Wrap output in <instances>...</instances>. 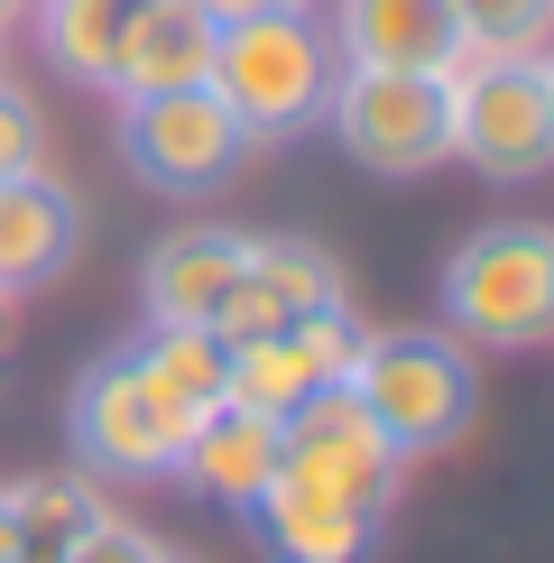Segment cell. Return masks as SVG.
<instances>
[{"mask_svg":"<svg viewBox=\"0 0 554 563\" xmlns=\"http://www.w3.org/2000/svg\"><path fill=\"white\" fill-rule=\"evenodd\" d=\"M434 296H444V333L462 351H536L554 333V231L480 222L472 241H453Z\"/></svg>","mask_w":554,"mask_h":563,"instance_id":"cell-2","label":"cell"},{"mask_svg":"<svg viewBox=\"0 0 554 563\" xmlns=\"http://www.w3.org/2000/svg\"><path fill=\"white\" fill-rule=\"evenodd\" d=\"M130 10L138 0H37V46L56 56V75L111 92V56H121Z\"/></svg>","mask_w":554,"mask_h":563,"instance_id":"cell-17","label":"cell"},{"mask_svg":"<svg viewBox=\"0 0 554 563\" xmlns=\"http://www.w3.org/2000/svg\"><path fill=\"white\" fill-rule=\"evenodd\" d=\"M241 250L250 231L231 222H185L167 241L148 250V268H138V305H148V323H213L231 287H241Z\"/></svg>","mask_w":554,"mask_h":563,"instance_id":"cell-10","label":"cell"},{"mask_svg":"<svg viewBox=\"0 0 554 563\" xmlns=\"http://www.w3.org/2000/svg\"><path fill=\"white\" fill-rule=\"evenodd\" d=\"M157 563H195V554H157Z\"/></svg>","mask_w":554,"mask_h":563,"instance_id":"cell-28","label":"cell"},{"mask_svg":"<svg viewBox=\"0 0 554 563\" xmlns=\"http://www.w3.org/2000/svg\"><path fill=\"white\" fill-rule=\"evenodd\" d=\"M342 388L379 416V434L398 443L407 462L462 443V426H472V407H480V369H472V351H462L444 323H369L352 369H342Z\"/></svg>","mask_w":554,"mask_h":563,"instance_id":"cell-1","label":"cell"},{"mask_svg":"<svg viewBox=\"0 0 554 563\" xmlns=\"http://www.w3.org/2000/svg\"><path fill=\"white\" fill-rule=\"evenodd\" d=\"M453 157L490 185H536L554 167V65L462 56L453 65Z\"/></svg>","mask_w":554,"mask_h":563,"instance_id":"cell-6","label":"cell"},{"mask_svg":"<svg viewBox=\"0 0 554 563\" xmlns=\"http://www.w3.org/2000/svg\"><path fill=\"white\" fill-rule=\"evenodd\" d=\"M250 527H259V545H268L277 563H361L379 518H369V508H352V499H323V489H306V481L277 472L259 499H250Z\"/></svg>","mask_w":554,"mask_h":563,"instance_id":"cell-13","label":"cell"},{"mask_svg":"<svg viewBox=\"0 0 554 563\" xmlns=\"http://www.w3.org/2000/svg\"><path fill=\"white\" fill-rule=\"evenodd\" d=\"M75 260H84V203H75V185H56L46 167L10 176V185H0V287L37 296V287H56Z\"/></svg>","mask_w":554,"mask_h":563,"instance_id":"cell-9","label":"cell"},{"mask_svg":"<svg viewBox=\"0 0 554 563\" xmlns=\"http://www.w3.org/2000/svg\"><path fill=\"white\" fill-rule=\"evenodd\" d=\"M213 75V19L195 0H138L130 29H121V56H111V92H176V84H203Z\"/></svg>","mask_w":554,"mask_h":563,"instance_id":"cell-14","label":"cell"},{"mask_svg":"<svg viewBox=\"0 0 554 563\" xmlns=\"http://www.w3.org/2000/svg\"><path fill=\"white\" fill-rule=\"evenodd\" d=\"M195 416L176 407L167 388L138 369V351H102V361L75 369V388H65V443H75V472L84 481H167L176 472V443Z\"/></svg>","mask_w":554,"mask_h":563,"instance_id":"cell-5","label":"cell"},{"mask_svg":"<svg viewBox=\"0 0 554 563\" xmlns=\"http://www.w3.org/2000/svg\"><path fill=\"white\" fill-rule=\"evenodd\" d=\"M213 29H231V19H268V10H306V0H195Z\"/></svg>","mask_w":554,"mask_h":563,"instance_id":"cell-24","label":"cell"},{"mask_svg":"<svg viewBox=\"0 0 554 563\" xmlns=\"http://www.w3.org/2000/svg\"><path fill=\"white\" fill-rule=\"evenodd\" d=\"M314 388H323V379H314V361H306L287 333L231 342V407H250V416H268V426H287V416L306 407Z\"/></svg>","mask_w":554,"mask_h":563,"instance_id":"cell-18","label":"cell"},{"mask_svg":"<svg viewBox=\"0 0 554 563\" xmlns=\"http://www.w3.org/2000/svg\"><path fill=\"white\" fill-rule=\"evenodd\" d=\"M10 351H19V296L0 287V361H10Z\"/></svg>","mask_w":554,"mask_h":563,"instance_id":"cell-26","label":"cell"},{"mask_svg":"<svg viewBox=\"0 0 554 563\" xmlns=\"http://www.w3.org/2000/svg\"><path fill=\"white\" fill-rule=\"evenodd\" d=\"M167 481H185L195 499L250 508V499H259V489L277 481V426L222 397L213 416H195V426H185V443H176V472H167Z\"/></svg>","mask_w":554,"mask_h":563,"instance_id":"cell-12","label":"cell"},{"mask_svg":"<svg viewBox=\"0 0 554 563\" xmlns=\"http://www.w3.org/2000/svg\"><path fill=\"white\" fill-rule=\"evenodd\" d=\"M361 333H369V323L352 314V305H323V314H296V323H287V342L314 361V379H342L352 351H361Z\"/></svg>","mask_w":554,"mask_h":563,"instance_id":"cell-21","label":"cell"},{"mask_svg":"<svg viewBox=\"0 0 554 563\" xmlns=\"http://www.w3.org/2000/svg\"><path fill=\"white\" fill-rule=\"evenodd\" d=\"M29 167H46V121L19 84H0V185L29 176Z\"/></svg>","mask_w":554,"mask_h":563,"instance_id":"cell-23","label":"cell"},{"mask_svg":"<svg viewBox=\"0 0 554 563\" xmlns=\"http://www.w3.org/2000/svg\"><path fill=\"white\" fill-rule=\"evenodd\" d=\"M0 563H29V536H19V518H10V499H0Z\"/></svg>","mask_w":554,"mask_h":563,"instance_id":"cell-25","label":"cell"},{"mask_svg":"<svg viewBox=\"0 0 554 563\" xmlns=\"http://www.w3.org/2000/svg\"><path fill=\"white\" fill-rule=\"evenodd\" d=\"M241 277L277 305V323L296 314H323V305H352V287H342V260L314 241H296V231H268V241L241 250Z\"/></svg>","mask_w":554,"mask_h":563,"instance_id":"cell-15","label":"cell"},{"mask_svg":"<svg viewBox=\"0 0 554 563\" xmlns=\"http://www.w3.org/2000/svg\"><path fill=\"white\" fill-rule=\"evenodd\" d=\"M342 65H407V75H453L462 29L453 0H333Z\"/></svg>","mask_w":554,"mask_h":563,"instance_id":"cell-11","label":"cell"},{"mask_svg":"<svg viewBox=\"0 0 554 563\" xmlns=\"http://www.w3.org/2000/svg\"><path fill=\"white\" fill-rule=\"evenodd\" d=\"M222 111L241 121L250 148H277V139L323 121V92H333V37L314 29L306 10H268V19H231L213 29V75Z\"/></svg>","mask_w":554,"mask_h":563,"instance_id":"cell-3","label":"cell"},{"mask_svg":"<svg viewBox=\"0 0 554 563\" xmlns=\"http://www.w3.org/2000/svg\"><path fill=\"white\" fill-rule=\"evenodd\" d=\"M19 19H29V0H0V37H10V29H19Z\"/></svg>","mask_w":554,"mask_h":563,"instance_id":"cell-27","label":"cell"},{"mask_svg":"<svg viewBox=\"0 0 554 563\" xmlns=\"http://www.w3.org/2000/svg\"><path fill=\"white\" fill-rule=\"evenodd\" d=\"M121 167L167 203H213L231 195V176L250 167V139L222 111L213 84H176V92H130L121 102Z\"/></svg>","mask_w":554,"mask_h":563,"instance_id":"cell-7","label":"cell"},{"mask_svg":"<svg viewBox=\"0 0 554 563\" xmlns=\"http://www.w3.org/2000/svg\"><path fill=\"white\" fill-rule=\"evenodd\" d=\"M138 369H148L185 416H213L222 397H231V342L213 333V323H148Z\"/></svg>","mask_w":554,"mask_h":563,"instance_id":"cell-16","label":"cell"},{"mask_svg":"<svg viewBox=\"0 0 554 563\" xmlns=\"http://www.w3.org/2000/svg\"><path fill=\"white\" fill-rule=\"evenodd\" d=\"M462 56H545L554 0H453Z\"/></svg>","mask_w":554,"mask_h":563,"instance_id":"cell-20","label":"cell"},{"mask_svg":"<svg viewBox=\"0 0 554 563\" xmlns=\"http://www.w3.org/2000/svg\"><path fill=\"white\" fill-rule=\"evenodd\" d=\"M0 499H10V518H19V536H29V554H37V563H46V554H65L92 518H102V481H84V472L10 481Z\"/></svg>","mask_w":554,"mask_h":563,"instance_id":"cell-19","label":"cell"},{"mask_svg":"<svg viewBox=\"0 0 554 563\" xmlns=\"http://www.w3.org/2000/svg\"><path fill=\"white\" fill-rule=\"evenodd\" d=\"M157 554H167V545H157L148 527H130V518H111V508H102V518H92L75 545L46 554V563H157Z\"/></svg>","mask_w":554,"mask_h":563,"instance_id":"cell-22","label":"cell"},{"mask_svg":"<svg viewBox=\"0 0 554 563\" xmlns=\"http://www.w3.org/2000/svg\"><path fill=\"white\" fill-rule=\"evenodd\" d=\"M323 130L361 176H434L453 157V75H407V65H333Z\"/></svg>","mask_w":554,"mask_h":563,"instance_id":"cell-4","label":"cell"},{"mask_svg":"<svg viewBox=\"0 0 554 563\" xmlns=\"http://www.w3.org/2000/svg\"><path fill=\"white\" fill-rule=\"evenodd\" d=\"M277 472L306 481V489H323V499H352V508H369V518H379V508L398 499V481H407V453L379 434V416H369L342 379H323L306 407L277 426Z\"/></svg>","mask_w":554,"mask_h":563,"instance_id":"cell-8","label":"cell"}]
</instances>
